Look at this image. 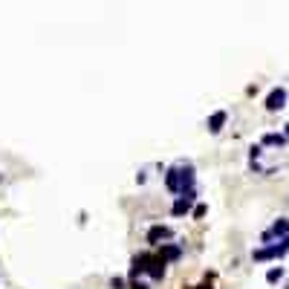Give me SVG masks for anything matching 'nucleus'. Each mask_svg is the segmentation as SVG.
Instances as JSON below:
<instances>
[{
    "label": "nucleus",
    "instance_id": "nucleus-4",
    "mask_svg": "<svg viewBox=\"0 0 289 289\" xmlns=\"http://www.w3.org/2000/svg\"><path fill=\"white\" fill-rule=\"evenodd\" d=\"M194 206H197V188L188 191V194H182V197L174 199V206H171V214L174 217H185L194 211Z\"/></svg>",
    "mask_w": 289,
    "mask_h": 289
},
{
    "label": "nucleus",
    "instance_id": "nucleus-1",
    "mask_svg": "<svg viewBox=\"0 0 289 289\" xmlns=\"http://www.w3.org/2000/svg\"><path fill=\"white\" fill-rule=\"evenodd\" d=\"M194 185H197V171H194L191 162H177L174 168L165 171V188L171 194H177V197L194 191Z\"/></svg>",
    "mask_w": 289,
    "mask_h": 289
},
{
    "label": "nucleus",
    "instance_id": "nucleus-7",
    "mask_svg": "<svg viewBox=\"0 0 289 289\" xmlns=\"http://www.w3.org/2000/svg\"><path fill=\"white\" fill-rule=\"evenodd\" d=\"M156 254H159L165 263H177L182 257V243H165V246L156 249Z\"/></svg>",
    "mask_w": 289,
    "mask_h": 289
},
{
    "label": "nucleus",
    "instance_id": "nucleus-11",
    "mask_svg": "<svg viewBox=\"0 0 289 289\" xmlns=\"http://www.w3.org/2000/svg\"><path fill=\"white\" fill-rule=\"evenodd\" d=\"M191 214H194V220H203V217L208 214V206H206V203H197V206H194V211H191Z\"/></svg>",
    "mask_w": 289,
    "mask_h": 289
},
{
    "label": "nucleus",
    "instance_id": "nucleus-14",
    "mask_svg": "<svg viewBox=\"0 0 289 289\" xmlns=\"http://www.w3.org/2000/svg\"><path fill=\"white\" fill-rule=\"evenodd\" d=\"M283 136H286V139H289V122H286V133H283Z\"/></svg>",
    "mask_w": 289,
    "mask_h": 289
},
{
    "label": "nucleus",
    "instance_id": "nucleus-3",
    "mask_svg": "<svg viewBox=\"0 0 289 289\" xmlns=\"http://www.w3.org/2000/svg\"><path fill=\"white\" fill-rule=\"evenodd\" d=\"M286 237H289V220H286V217H278V220H275V223H272V226L261 235V240L269 246L272 240H278V243H280V240H286Z\"/></svg>",
    "mask_w": 289,
    "mask_h": 289
},
{
    "label": "nucleus",
    "instance_id": "nucleus-13",
    "mask_svg": "<svg viewBox=\"0 0 289 289\" xmlns=\"http://www.w3.org/2000/svg\"><path fill=\"white\" fill-rule=\"evenodd\" d=\"M110 289H127L125 278H110Z\"/></svg>",
    "mask_w": 289,
    "mask_h": 289
},
{
    "label": "nucleus",
    "instance_id": "nucleus-8",
    "mask_svg": "<svg viewBox=\"0 0 289 289\" xmlns=\"http://www.w3.org/2000/svg\"><path fill=\"white\" fill-rule=\"evenodd\" d=\"M226 122H228V110H217V113H211V116H208V133H220V130H223V127H226Z\"/></svg>",
    "mask_w": 289,
    "mask_h": 289
},
{
    "label": "nucleus",
    "instance_id": "nucleus-10",
    "mask_svg": "<svg viewBox=\"0 0 289 289\" xmlns=\"http://www.w3.org/2000/svg\"><path fill=\"white\" fill-rule=\"evenodd\" d=\"M283 275H286V272H283V266H272V269L266 272V283H280V280H283Z\"/></svg>",
    "mask_w": 289,
    "mask_h": 289
},
{
    "label": "nucleus",
    "instance_id": "nucleus-9",
    "mask_svg": "<svg viewBox=\"0 0 289 289\" xmlns=\"http://www.w3.org/2000/svg\"><path fill=\"white\" fill-rule=\"evenodd\" d=\"M289 139L283 133H263V139H261V148H275V144H278V148H283V144H286Z\"/></svg>",
    "mask_w": 289,
    "mask_h": 289
},
{
    "label": "nucleus",
    "instance_id": "nucleus-5",
    "mask_svg": "<svg viewBox=\"0 0 289 289\" xmlns=\"http://www.w3.org/2000/svg\"><path fill=\"white\" fill-rule=\"evenodd\" d=\"M286 99H289L286 87H275V90L266 96V110H269V113H278V110H283V107H286Z\"/></svg>",
    "mask_w": 289,
    "mask_h": 289
},
{
    "label": "nucleus",
    "instance_id": "nucleus-12",
    "mask_svg": "<svg viewBox=\"0 0 289 289\" xmlns=\"http://www.w3.org/2000/svg\"><path fill=\"white\" fill-rule=\"evenodd\" d=\"M127 289H151V286H148V280H142V278H130L127 280Z\"/></svg>",
    "mask_w": 289,
    "mask_h": 289
},
{
    "label": "nucleus",
    "instance_id": "nucleus-6",
    "mask_svg": "<svg viewBox=\"0 0 289 289\" xmlns=\"http://www.w3.org/2000/svg\"><path fill=\"white\" fill-rule=\"evenodd\" d=\"M171 237H174V232L168 226H151L144 240H148L151 246H165V240H171Z\"/></svg>",
    "mask_w": 289,
    "mask_h": 289
},
{
    "label": "nucleus",
    "instance_id": "nucleus-2",
    "mask_svg": "<svg viewBox=\"0 0 289 289\" xmlns=\"http://www.w3.org/2000/svg\"><path fill=\"white\" fill-rule=\"evenodd\" d=\"M289 254V237L280 240V243H269V246H261L252 252V261H280Z\"/></svg>",
    "mask_w": 289,
    "mask_h": 289
}]
</instances>
